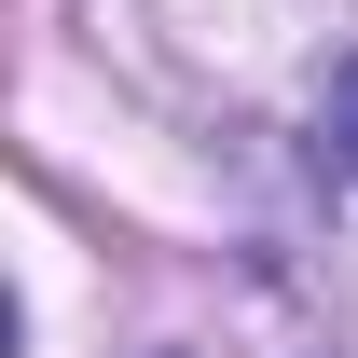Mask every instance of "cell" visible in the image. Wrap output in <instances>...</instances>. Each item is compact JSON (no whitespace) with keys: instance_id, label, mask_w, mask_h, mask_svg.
Returning <instances> with one entry per match:
<instances>
[{"instance_id":"6da1fadb","label":"cell","mask_w":358,"mask_h":358,"mask_svg":"<svg viewBox=\"0 0 358 358\" xmlns=\"http://www.w3.org/2000/svg\"><path fill=\"white\" fill-rule=\"evenodd\" d=\"M331 152H345V166H358V55H345V69H331Z\"/></svg>"}]
</instances>
